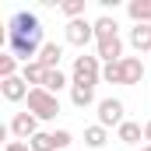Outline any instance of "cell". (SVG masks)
I'll return each instance as SVG.
<instances>
[{
    "label": "cell",
    "mask_w": 151,
    "mask_h": 151,
    "mask_svg": "<svg viewBox=\"0 0 151 151\" xmlns=\"http://www.w3.org/2000/svg\"><path fill=\"white\" fill-rule=\"evenodd\" d=\"M99 81H102V60H99V56H88V53L74 56L70 84H88V88H95Z\"/></svg>",
    "instance_id": "6da1fadb"
},
{
    "label": "cell",
    "mask_w": 151,
    "mask_h": 151,
    "mask_svg": "<svg viewBox=\"0 0 151 151\" xmlns=\"http://www.w3.org/2000/svg\"><path fill=\"white\" fill-rule=\"evenodd\" d=\"M25 102H28V113L35 119H56L60 116V99L53 91H46V88H32Z\"/></svg>",
    "instance_id": "7a4b0ae2"
},
{
    "label": "cell",
    "mask_w": 151,
    "mask_h": 151,
    "mask_svg": "<svg viewBox=\"0 0 151 151\" xmlns=\"http://www.w3.org/2000/svg\"><path fill=\"white\" fill-rule=\"evenodd\" d=\"M42 39H32V35H7V53H14L21 63H32L39 60V53H42Z\"/></svg>",
    "instance_id": "3957f363"
},
{
    "label": "cell",
    "mask_w": 151,
    "mask_h": 151,
    "mask_svg": "<svg viewBox=\"0 0 151 151\" xmlns=\"http://www.w3.org/2000/svg\"><path fill=\"white\" fill-rule=\"evenodd\" d=\"M7 35H32V39H42V21H39V14H32V11H18V14L7 21Z\"/></svg>",
    "instance_id": "277c9868"
},
{
    "label": "cell",
    "mask_w": 151,
    "mask_h": 151,
    "mask_svg": "<svg viewBox=\"0 0 151 151\" xmlns=\"http://www.w3.org/2000/svg\"><path fill=\"white\" fill-rule=\"evenodd\" d=\"M127 109H123V102H119V99H99V127H106V130H109V127H116V130H119V127H123V123H127Z\"/></svg>",
    "instance_id": "5b68a950"
},
{
    "label": "cell",
    "mask_w": 151,
    "mask_h": 151,
    "mask_svg": "<svg viewBox=\"0 0 151 151\" xmlns=\"http://www.w3.org/2000/svg\"><path fill=\"white\" fill-rule=\"evenodd\" d=\"M95 39V21H88V18H77V21H67V42L77 46V49H84L88 42Z\"/></svg>",
    "instance_id": "8992f818"
},
{
    "label": "cell",
    "mask_w": 151,
    "mask_h": 151,
    "mask_svg": "<svg viewBox=\"0 0 151 151\" xmlns=\"http://www.w3.org/2000/svg\"><path fill=\"white\" fill-rule=\"evenodd\" d=\"M7 130H11L18 141H32V137L39 134V119H35L32 113H14V119H11Z\"/></svg>",
    "instance_id": "52a82bcc"
},
{
    "label": "cell",
    "mask_w": 151,
    "mask_h": 151,
    "mask_svg": "<svg viewBox=\"0 0 151 151\" xmlns=\"http://www.w3.org/2000/svg\"><path fill=\"white\" fill-rule=\"evenodd\" d=\"M28 91H32V88H28V81H25L21 74L0 81V95H4L7 102H25V99H28Z\"/></svg>",
    "instance_id": "ba28073f"
},
{
    "label": "cell",
    "mask_w": 151,
    "mask_h": 151,
    "mask_svg": "<svg viewBox=\"0 0 151 151\" xmlns=\"http://www.w3.org/2000/svg\"><path fill=\"white\" fill-rule=\"evenodd\" d=\"M95 56L102 63H119L123 60V39L113 35V39H106V42H95Z\"/></svg>",
    "instance_id": "9c48e42d"
},
{
    "label": "cell",
    "mask_w": 151,
    "mask_h": 151,
    "mask_svg": "<svg viewBox=\"0 0 151 151\" xmlns=\"http://www.w3.org/2000/svg\"><path fill=\"white\" fill-rule=\"evenodd\" d=\"M119 70H123V84H141V81H144V63H141V56H123V60H119Z\"/></svg>",
    "instance_id": "30bf717a"
},
{
    "label": "cell",
    "mask_w": 151,
    "mask_h": 151,
    "mask_svg": "<svg viewBox=\"0 0 151 151\" xmlns=\"http://www.w3.org/2000/svg\"><path fill=\"white\" fill-rule=\"evenodd\" d=\"M60 60H63V46L46 42V46H42V53H39V63H42L46 70H60Z\"/></svg>",
    "instance_id": "8fae6325"
},
{
    "label": "cell",
    "mask_w": 151,
    "mask_h": 151,
    "mask_svg": "<svg viewBox=\"0 0 151 151\" xmlns=\"http://www.w3.org/2000/svg\"><path fill=\"white\" fill-rule=\"evenodd\" d=\"M127 14H130L134 25H151V0H130Z\"/></svg>",
    "instance_id": "7c38bea8"
},
{
    "label": "cell",
    "mask_w": 151,
    "mask_h": 151,
    "mask_svg": "<svg viewBox=\"0 0 151 151\" xmlns=\"http://www.w3.org/2000/svg\"><path fill=\"white\" fill-rule=\"evenodd\" d=\"M130 46L137 53H151V25H134L130 28Z\"/></svg>",
    "instance_id": "4fadbf2b"
},
{
    "label": "cell",
    "mask_w": 151,
    "mask_h": 151,
    "mask_svg": "<svg viewBox=\"0 0 151 151\" xmlns=\"http://www.w3.org/2000/svg\"><path fill=\"white\" fill-rule=\"evenodd\" d=\"M116 28H119V25H116V18H113V14H102V18H95V42H106V39L119 35Z\"/></svg>",
    "instance_id": "5bb4252c"
},
{
    "label": "cell",
    "mask_w": 151,
    "mask_h": 151,
    "mask_svg": "<svg viewBox=\"0 0 151 151\" xmlns=\"http://www.w3.org/2000/svg\"><path fill=\"white\" fill-rule=\"evenodd\" d=\"M116 137H119V144H137V141L144 137V127H141V123H134V119H127V123L116 130Z\"/></svg>",
    "instance_id": "9a60e30c"
},
{
    "label": "cell",
    "mask_w": 151,
    "mask_h": 151,
    "mask_svg": "<svg viewBox=\"0 0 151 151\" xmlns=\"http://www.w3.org/2000/svg\"><path fill=\"white\" fill-rule=\"evenodd\" d=\"M106 141H109V130L106 127H99V123H91V127H84V144L88 148H106Z\"/></svg>",
    "instance_id": "2e32d148"
},
{
    "label": "cell",
    "mask_w": 151,
    "mask_h": 151,
    "mask_svg": "<svg viewBox=\"0 0 151 151\" xmlns=\"http://www.w3.org/2000/svg\"><path fill=\"white\" fill-rule=\"evenodd\" d=\"M21 77L28 81V88H42V77H46V67L32 60V63H21Z\"/></svg>",
    "instance_id": "e0dca14e"
},
{
    "label": "cell",
    "mask_w": 151,
    "mask_h": 151,
    "mask_svg": "<svg viewBox=\"0 0 151 151\" xmlns=\"http://www.w3.org/2000/svg\"><path fill=\"white\" fill-rule=\"evenodd\" d=\"M67 84H70V77L63 74V70H46V77H42V88H46V91H53V95H60Z\"/></svg>",
    "instance_id": "ac0fdd59"
},
{
    "label": "cell",
    "mask_w": 151,
    "mask_h": 151,
    "mask_svg": "<svg viewBox=\"0 0 151 151\" xmlns=\"http://www.w3.org/2000/svg\"><path fill=\"white\" fill-rule=\"evenodd\" d=\"M70 102H74L77 109H88V106L95 102V88H88V84H70Z\"/></svg>",
    "instance_id": "d6986e66"
},
{
    "label": "cell",
    "mask_w": 151,
    "mask_h": 151,
    "mask_svg": "<svg viewBox=\"0 0 151 151\" xmlns=\"http://www.w3.org/2000/svg\"><path fill=\"white\" fill-rule=\"evenodd\" d=\"M28 148H32V151H56V137H53V130H39L35 137L28 141Z\"/></svg>",
    "instance_id": "ffe728a7"
},
{
    "label": "cell",
    "mask_w": 151,
    "mask_h": 151,
    "mask_svg": "<svg viewBox=\"0 0 151 151\" xmlns=\"http://www.w3.org/2000/svg\"><path fill=\"white\" fill-rule=\"evenodd\" d=\"M18 56L14 53H0V81H7V77H18Z\"/></svg>",
    "instance_id": "44dd1931"
},
{
    "label": "cell",
    "mask_w": 151,
    "mask_h": 151,
    "mask_svg": "<svg viewBox=\"0 0 151 151\" xmlns=\"http://www.w3.org/2000/svg\"><path fill=\"white\" fill-rule=\"evenodd\" d=\"M60 14H63L67 21L84 18V0H63V4H60Z\"/></svg>",
    "instance_id": "7402d4cb"
},
{
    "label": "cell",
    "mask_w": 151,
    "mask_h": 151,
    "mask_svg": "<svg viewBox=\"0 0 151 151\" xmlns=\"http://www.w3.org/2000/svg\"><path fill=\"white\" fill-rule=\"evenodd\" d=\"M102 81H109V84H123V70H119V63H102Z\"/></svg>",
    "instance_id": "603a6c76"
},
{
    "label": "cell",
    "mask_w": 151,
    "mask_h": 151,
    "mask_svg": "<svg viewBox=\"0 0 151 151\" xmlns=\"http://www.w3.org/2000/svg\"><path fill=\"white\" fill-rule=\"evenodd\" d=\"M53 137H56V151H63L74 137H70V130H53Z\"/></svg>",
    "instance_id": "cb8c5ba5"
},
{
    "label": "cell",
    "mask_w": 151,
    "mask_h": 151,
    "mask_svg": "<svg viewBox=\"0 0 151 151\" xmlns=\"http://www.w3.org/2000/svg\"><path fill=\"white\" fill-rule=\"evenodd\" d=\"M4 151H32V148H28V141H7Z\"/></svg>",
    "instance_id": "d4e9b609"
},
{
    "label": "cell",
    "mask_w": 151,
    "mask_h": 151,
    "mask_svg": "<svg viewBox=\"0 0 151 151\" xmlns=\"http://www.w3.org/2000/svg\"><path fill=\"white\" fill-rule=\"evenodd\" d=\"M144 141H148V144H151V119H148V123H144Z\"/></svg>",
    "instance_id": "484cf974"
},
{
    "label": "cell",
    "mask_w": 151,
    "mask_h": 151,
    "mask_svg": "<svg viewBox=\"0 0 151 151\" xmlns=\"http://www.w3.org/2000/svg\"><path fill=\"white\" fill-rule=\"evenodd\" d=\"M137 151H151V144H144V148H137Z\"/></svg>",
    "instance_id": "4316f807"
}]
</instances>
